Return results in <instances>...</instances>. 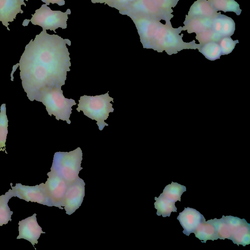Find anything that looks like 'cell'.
Segmentation results:
<instances>
[{
    "label": "cell",
    "instance_id": "1",
    "mask_svg": "<svg viewBox=\"0 0 250 250\" xmlns=\"http://www.w3.org/2000/svg\"><path fill=\"white\" fill-rule=\"evenodd\" d=\"M66 44L70 46L71 41L42 30L25 46L18 64L22 86L30 101L42 90L65 84L71 66Z\"/></svg>",
    "mask_w": 250,
    "mask_h": 250
},
{
    "label": "cell",
    "instance_id": "2",
    "mask_svg": "<svg viewBox=\"0 0 250 250\" xmlns=\"http://www.w3.org/2000/svg\"><path fill=\"white\" fill-rule=\"evenodd\" d=\"M134 22L144 48H151L158 52L165 51L171 55L183 49H199L195 41L186 42L182 40V27L174 28L171 23L163 24L159 20L145 16L130 17Z\"/></svg>",
    "mask_w": 250,
    "mask_h": 250
},
{
    "label": "cell",
    "instance_id": "3",
    "mask_svg": "<svg viewBox=\"0 0 250 250\" xmlns=\"http://www.w3.org/2000/svg\"><path fill=\"white\" fill-rule=\"evenodd\" d=\"M35 100L45 105L49 115H53L58 121H65L70 124L69 118L72 113V107L76 103L72 99L64 97L61 86L42 90Z\"/></svg>",
    "mask_w": 250,
    "mask_h": 250
},
{
    "label": "cell",
    "instance_id": "4",
    "mask_svg": "<svg viewBox=\"0 0 250 250\" xmlns=\"http://www.w3.org/2000/svg\"><path fill=\"white\" fill-rule=\"evenodd\" d=\"M113 98L110 97L108 91L104 94L96 96L84 95L80 97L76 110L82 111L84 115L97 122L100 130L108 125L104 122L107 120L110 112L114 111L112 104Z\"/></svg>",
    "mask_w": 250,
    "mask_h": 250
},
{
    "label": "cell",
    "instance_id": "5",
    "mask_svg": "<svg viewBox=\"0 0 250 250\" xmlns=\"http://www.w3.org/2000/svg\"><path fill=\"white\" fill-rule=\"evenodd\" d=\"M83 153L80 147L69 152H57L54 155L51 170L63 178L69 184L79 177L82 169Z\"/></svg>",
    "mask_w": 250,
    "mask_h": 250
},
{
    "label": "cell",
    "instance_id": "6",
    "mask_svg": "<svg viewBox=\"0 0 250 250\" xmlns=\"http://www.w3.org/2000/svg\"><path fill=\"white\" fill-rule=\"evenodd\" d=\"M70 14V9H67L65 12L53 11L47 5L43 4L39 9L35 10L34 14H32L30 20H24L22 24L25 26L31 21L33 24L42 27V30H50L56 33L55 30L58 28H67L68 15Z\"/></svg>",
    "mask_w": 250,
    "mask_h": 250
},
{
    "label": "cell",
    "instance_id": "7",
    "mask_svg": "<svg viewBox=\"0 0 250 250\" xmlns=\"http://www.w3.org/2000/svg\"><path fill=\"white\" fill-rule=\"evenodd\" d=\"M123 15L131 17L141 16L170 22L171 14L160 8L153 0H135Z\"/></svg>",
    "mask_w": 250,
    "mask_h": 250
},
{
    "label": "cell",
    "instance_id": "8",
    "mask_svg": "<svg viewBox=\"0 0 250 250\" xmlns=\"http://www.w3.org/2000/svg\"><path fill=\"white\" fill-rule=\"evenodd\" d=\"M47 175L48 177L44 186L51 207L54 206L62 209V202L68 184L52 170Z\"/></svg>",
    "mask_w": 250,
    "mask_h": 250
},
{
    "label": "cell",
    "instance_id": "9",
    "mask_svg": "<svg viewBox=\"0 0 250 250\" xmlns=\"http://www.w3.org/2000/svg\"><path fill=\"white\" fill-rule=\"evenodd\" d=\"M10 185L13 197H17L27 202L30 201L51 207L44 183L34 186L22 185L21 183L16 184L15 187L12 186V183Z\"/></svg>",
    "mask_w": 250,
    "mask_h": 250
},
{
    "label": "cell",
    "instance_id": "10",
    "mask_svg": "<svg viewBox=\"0 0 250 250\" xmlns=\"http://www.w3.org/2000/svg\"><path fill=\"white\" fill-rule=\"evenodd\" d=\"M85 195V183L79 177L69 183L65 194L62 207L69 215L81 206Z\"/></svg>",
    "mask_w": 250,
    "mask_h": 250
},
{
    "label": "cell",
    "instance_id": "11",
    "mask_svg": "<svg viewBox=\"0 0 250 250\" xmlns=\"http://www.w3.org/2000/svg\"><path fill=\"white\" fill-rule=\"evenodd\" d=\"M227 223L234 244L245 247L250 244V224L246 220L232 216H222Z\"/></svg>",
    "mask_w": 250,
    "mask_h": 250
},
{
    "label": "cell",
    "instance_id": "12",
    "mask_svg": "<svg viewBox=\"0 0 250 250\" xmlns=\"http://www.w3.org/2000/svg\"><path fill=\"white\" fill-rule=\"evenodd\" d=\"M36 214L29 216L19 222V234L17 239H24L30 242L34 247L38 244V239L42 233H45L38 224Z\"/></svg>",
    "mask_w": 250,
    "mask_h": 250
},
{
    "label": "cell",
    "instance_id": "13",
    "mask_svg": "<svg viewBox=\"0 0 250 250\" xmlns=\"http://www.w3.org/2000/svg\"><path fill=\"white\" fill-rule=\"evenodd\" d=\"M177 219L184 229L183 233L188 236L190 233H194L199 225L205 220L198 211L189 207L185 208L184 210L179 213Z\"/></svg>",
    "mask_w": 250,
    "mask_h": 250
},
{
    "label": "cell",
    "instance_id": "14",
    "mask_svg": "<svg viewBox=\"0 0 250 250\" xmlns=\"http://www.w3.org/2000/svg\"><path fill=\"white\" fill-rule=\"evenodd\" d=\"M24 0H0V21L10 30L8 26L9 22H12L16 19L17 14L23 13L21 5H26Z\"/></svg>",
    "mask_w": 250,
    "mask_h": 250
},
{
    "label": "cell",
    "instance_id": "15",
    "mask_svg": "<svg viewBox=\"0 0 250 250\" xmlns=\"http://www.w3.org/2000/svg\"><path fill=\"white\" fill-rule=\"evenodd\" d=\"M211 28L222 38L230 37L234 32L235 25L231 18L222 15L220 12L213 18Z\"/></svg>",
    "mask_w": 250,
    "mask_h": 250
},
{
    "label": "cell",
    "instance_id": "16",
    "mask_svg": "<svg viewBox=\"0 0 250 250\" xmlns=\"http://www.w3.org/2000/svg\"><path fill=\"white\" fill-rule=\"evenodd\" d=\"M213 18L211 17H193L187 18L184 22L183 30L187 31L188 33H199L211 28Z\"/></svg>",
    "mask_w": 250,
    "mask_h": 250
},
{
    "label": "cell",
    "instance_id": "17",
    "mask_svg": "<svg viewBox=\"0 0 250 250\" xmlns=\"http://www.w3.org/2000/svg\"><path fill=\"white\" fill-rule=\"evenodd\" d=\"M220 12H217L207 0H197L191 6L186 18L214 17Z\"/></svg>",
    "mask_w": 250,
    "mask_h": 250
},
{
    "label": "cell",
    "instance_id": "18",
    "mask_svg": "<svg viewBox=\"0 0 250 250\" xmlns=\"http://www.w3.org/2000/svg\"><path fill=\"white\" fill-rule=\"evenodd\" d=\"M196 237L203 243H206L208 240L214 241L219 239L214 226L208 221L203 220L194 232Z\"/></svg>",
    "mask_w": 250,
    "mask_h": 250
},
{
    "label": "cell",
    "instance_id": "19",
    "mask_svg": "<svg viewBox=\"0 0 250 250\" xmlns=\"http://www.w3.org/2000/svg\"><path fill=\"white\" fill-rule=\"evenodd\" d=\"M155 208L157 209L156 214L162 215L163 217H169L171 212H177L175 202L166 198L162 193L158 197H155Z\"/></svg>",
    "mask_w": 250,
    "mask_h": 250
},
{
    "label": "cell",
    "instance_id": "20",
    "mask_svg": "<svg viewBox=\"0 0 250 250\" xmlns=\"http://www.w3.org/2000/svg\"><path fill=\"white\" fill-rule=\"evenodd\" d=\"M12 197L11 189H9L5 194L0 195V227L12 220L11 216L13 212L11 211L8 203Z\"/></svg>",
    "mask_w": 250,
    "mask_h": 250
},
{
    "label": "cell",
    "instance_id": "21",
    "mask_svg": "<svg viewBox=\"0 0 250 250\" xmlns=\"http://www.w3.org/2000/svg\"><path fill=\"white\" fill-rule=\"evenodd\" d=\"M216 11L233 12L239 15L241 12L239 5L234 0H207Z\"/></svg>",
    "mask_w": 250,
    "mask_h": 250
},
{
    "label": "cell",
    "instance_id": "22",
    "mask_svg": "<svg viewBox=\"0 0 250 250\" xmlns=\"http://www.w3.org/2000/svg\"><path fill=\"white\" fill-rule=\"evenodd\" d=\"M186 191V187L185 186L172 182L170 184L165 187L162 194L175 203L177 201H181V196Z\"/></svg>",
    "mask_w": 250,
    "mask_h": 250
},
{
    "label": "cell",
    "instance_id": "23",
    "mask_svg": "<svg viewBox=\"0 0 250 250\" xmlns=\"http://www.w3.org/2000/svg\"><path fill=\"white\" fill-rule=\"evenodd\" d=\"M207 59L215 61L220 58L221 50L218 42H209L202 45L198 49Z\"/></svg>",
    "mask_w": 250,
    "mask_h": 250
},
{
    "label": "cell",
    "instance_id": "24",
    "mask_svg": "<svg viewBox=\"0 0 250 250\" xmlns=\"http://www.w3.org/2000/svg\"><path fill=\"white\" fill-rule=\"evenodd\" d=\"M6 111V104H2L0 108V148L1 151H3L5 148L8 126V120Z\"/></svg>",
    "mask_w": 250,
    "mask_h": 250
},
{
    "label": "cell",
    "instance_id": "25",
    "mask_svg": "<svg viewBox=\"0 0 250 250\" xmlns=\"http://www.w3.org/2000/svg\"><path fill=\"white\" fill-rule=\"evenodd\" d=\"M208 221L215 227L219 239H230V233L229 227L223 217L221 219L214 218Z\"/></svg>",
    "mask_w": 250,
    "mask_h": 250
},
{
    "label": "cell",
    "instance_id": "26",
    "mask_svg": "<svg viewBox=\"0 0 250 250\" xmlns=\"http://www.w3.org/2000/svg\"><path fill=\"white\" fill-rule=\"evenodd\" d=\"M222 38L211 28L196 34L195 37V39L198 41L201 46L209 42H218Z\"/></svg>",
    "mask_w": 250,
    "mask_h": 250
},
{
    "label": "cell",
    "instance_id": "27",
    "mask_svg": "<svg viewBox=\"0 0 250 250\" xmlns=\"http://www.w3.org/2000/svg\"><path fill=\"white\" fill-rule=\"evenodd\" d=\"M238 40L233 41L230 37H225L221 39L218 44L220 47L222 55H228L234 48Z\"/></svg>",
    "mask_w": 250,
    "mask_h": 250
},
{
    "label": "cell",
    "instance_id": "28",
    "mask_svg": "<svg viewBox=\"0 0 250 250\" xmlns=\"http://www.w3.org/2000/svg\"><path fill=\"white\" fill-rule=\"evenodd\" d=\"M135 0H108L106 4L119 10L123 13L126 11Z\"/></svg>",
    "mask_w": 250,
    "mask_h": 250
},
{
    "label": "cell",
    "instance_id": "29",
    "mask_svg": "<svg viewBox=\"0 0 250 250\" xmlns=\"http://www.w3.org/2000/svg\"><path fill=\"white\" fill-rule=\"evenodd\" d=\"M161 9L171 14L172 7H174L179 0H153Z\"/></svg>",
    "mask_w": 250,
    "mask_h": 250
},
{
    "label": "cell",
    "instance_id": "30",
    "mask_svg": "<svg viewBox=\"0 0 250 250\" xmlns=\"http://www.w3.org/2000/svg\"><path fill=\"white\" fill-rule=\"evenodd\" d=\"M43 2L45 3L46 5H49L50 3L55 4L56 3L60 6H62L65 4L64 0H41Z\"/></svg>",
    "mask_w": 250,
    "mask_h": 250
},
{
    "label": "cell",
    "instance_id": "31",
    "mask_svg": "<svg viewBox=\"0 0 250 250\" xmlns=\"http://www.w3.org/2000/svg\"><path fill=\"white\" fill-rule=\"evenodd\" d=\"M93 3H103L106 4L108 0H90Z\"/></svg>",
    "mask_w": 250,
    "mask_h": 250
}]
</instances>
